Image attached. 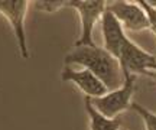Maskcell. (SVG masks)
Returning <instances> with one entry per match:
<instances>
[{
	"label": "cell",
	"instance_id": "obj_7",
	"mask_svg": "<svg viewBox=\"0 0 156 130\" xmlns=\"http://www.w3.org/2000/svg\"><path fill=\"white\" fill-rule=\"evenodd\" d=\"M100 23H101V35H103V48L108 54H112L114 58H117L123 44L129 38L126 35V30L122 28L119 20L107 9L104 12L103 17H101Z\"/></svg>",
	"mask_w": 156,
	"mask_h": 130
},
{
	"label": "cell",
	"instance_id": "obj_4",
	"mask_svg": "<svg viewBox=\"0 0 156 130\" xmlns=\"http://www.w3.org/2000/svg\"><path fill=\"white\" fill-rule=\"evenodd\" d=\"M30 5L32 3L28 0H0V15L10 23L12 30L17 40L19 54L23 59L30 58L26 30H25V20Z\"/></svg>",
	"mask_w": 156,
	"mask_h": 130
},
{
	"label": "cell",
	"instance_id": "obj_5",
	"mask_svg": "<svg viewBox=\"0 0 156 130\" xmlns=\"http://www.w3.org/2000/svg\"><path fill=\"white\" fill-rule=\"evenodd\" d=\"M107 10L116 17L126 32H142L149 29V20L139 2L114 0L107 2Z\"/></svg>",
	"mask_w": 156,
	"mask_h": 130
},
{
	"label": "cell",
	"instance_id": "obj_14",
	"mask_svg": "<svg viewBox=\"0 0 156 130\" xmlns=\"http://www.w3.org/2000/svg\"><path fill=\"white\" fill-rule=\"evenodd\" d=\"M120 130H124V129H120Z\"/></svg>",
	"mask_w": 156,
	"mask_h": 130
},
{
	"label": "cell",
	"instance_id": "obj_2",
	"mask_svg": "<svg viewBox=\"0 0 156 130\" xmlns=\"http://www.w3.org/2000/svg\"><path fill=\"white\" fill-rule=\"evenodd\" d=\"M136 79L137 75L124 74V83L119 88L107 91L104 96L97 98H90V101L95 110L100 111L103 116L108 119H117L123 111L129 110L133 103V96L137 91Z\"/></svg>",
	"mask_w": 156,
	"mask_h": 130
},
{
	"label": "cell",
	"instance_id": "obj_6",
	"mask_svg": "<svg viewBox=\"0 0 156 130\" xmlns=\"http://www.w3.org/2000/svg\"><path fill=\"white\" fill-rule=\"evenodd\" d=\"M62 81L73 83L78 90L88 98H97L104 96L107 91V87L100 79L95 77L93 72H90L85 68H73L71 65H65L61 72Z\"/></svg>",
	"mask_w": 156,
	"mask_h": 130
},
{
	"label": "cell",
	"instance_id": "obj_9",
	"mask_svg": "<svg viewBox=\"0 0 156 130\" xmlns=\"http://www.w3.org/2000/svg\"><path fill=\"white\" fill-rule=\"evenodd\" d=\"M130 110H133L134 113L142 119V123L145 126V130H156V113L151 111L149 108L143 107L142 104L133 101L130 106Z\"/></svg>",
	"mask_w": 156,
	"mask_h": 130
},
{
	"label": "cell",
	"instance_id": "obj_1",
	"mask_svg": "<svg viewBox=\"0 0 156 130\" xmlns=\"http://www.w3.org/2000/svg\"><path fill=\"white\" fill-rule=\"evenodd\" d=\"M64 61L65 65H78L88 69L106 85L108 91L116 90L124 83V75L119 61L103 46H75Z\"/></svg>",
	"mask_w": 156,
	"mask_h": 130
},
{
	"label": "cell",
	"instance_id": "obj_11",
	"mask_svg": "<svg viewBox=\"0 0 156 130\" xmlns=\"http://www.w3.org/2000/svg\"><path fill=\"white\" fill-rule=\"evenodd\" d=\"M139 5L143 7L146 16H147V20H149V29L152 30V33L156 36V7L151 6L147 3V0H137Z\"/></svg>",
	"mask_w": 156,
	"mask_h": 130
},
{
	"label": "cell",
	"instance_id": "obj_3",
	"mask_svg": "<svg viewBox=\"0 0 156 130\" xmlns=\"http://www.w3.org/2000/svg\"><path fill=\"white\" fill-rule=\"evenodd\" d=\"M65 7L74 9L78 13L81 23V35L75 42V46L95 45L93 32L94 26L101 22V17L107 9L106 0H65Z\"/></svg>",
	"mask_w": 156,
	"mask_h": 130
},
{
	"label": "cell",
	"instance_id": "obj_12",
	"mask_svg": "<svg viewBox=\"0 0 156 130\" xmlns=\"http://www.w3.org/2000/svg\"><path fill=\"white\" fill-rule=\"evenodd\" d=\"M145 75H147V77H151V78L156 83V72H155V71H146Z\"/></svg>",
	"mask_w": 156,
	"mask_h": 130
},
{
	"label": "cell",
	"instance_id": "obj_13",
	"mask_svg": "<svg viewBox=\"0 0 156 130\" xmlns=\"http://www.w3.org/2000/svg\"><path fill=\"white\" fill-rule=\"evenodd\" d=\"M147 71H155V72H156V61H155L153 64H152L151 67L147 68Z\"/></svg>",
	"mask_w": 156,
	"mask_h": 130
},
{
	"label": "cell",
	"instance_id": "obj_8",
	"mask_svg": "<svg viewBox=\"0 0 156 130\" xmlns=\"http://www.w3.org/2000/svg\"><path fill=\"white\" fill-rule=\"evenodd\" d=\"M84 107L88 116L90 130H120L122 129V121L120 119H108L103 116L100 111H97L94 106L91 104L88 97L84 98Z\"/></svg>",
	"mask_w": 156,
	"mask_h": 130
},
{
	"label": "cell",
	"instance_id": "obj_10",
	"mask_svg": "<svg viewBox=\"0 0 156 130\" xmlns=\"http://www.w3.org/2000/svg\"><path fill=\"white\" fill-rule=\"evenodd\" d=\"M32 5L36 10L44 13H55L59 9L65 7V0H35Z\"/></svg>",
	"mask_w": 156,
	"mask_h": 130
}]
</instances>
